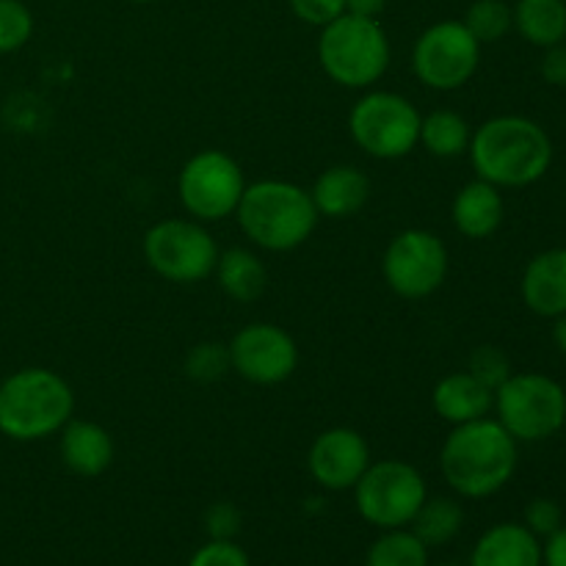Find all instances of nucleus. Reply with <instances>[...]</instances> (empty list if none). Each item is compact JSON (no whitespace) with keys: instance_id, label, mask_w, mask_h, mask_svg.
<instances>
[{"instance_id":"1","label":"nucleus","mask_w":566,"mask_h":566,"mask_svg":"<svg viewBox=\"0 0 566 566\" xmlns=\"http://www.w3.org/2000/svg\"><path fill=\"white\" fill-rule=\"evenodd\" d=\"M468 155L481 180L497 188H525L551 171L553 142L539 122L503 114L473 130Z\"/></svg>"},{"instance_id":"2","label":"nucleus","mask_w":566,"mask_h":566,"mask_svg":"<svg viewBox=\"0 0 566 566\" xmlns=\"http://www.w3.org/2000/svg\"><path fill=\"white\" fill-rule=\"evenodd\" d=\"M517 446L492 418L453 426L440 451L442 479L459 497H492L517 473Z\"/></svg>"},{"instance_id":"3","label":"nucleus","mask_w":566,"mask_h":566,"mask_svg":"<svg viewBox=\"0 0 566 566\" xmlns=\"http://www.w3.org/2000/svg\"><path fill=\"white\" fill-rule=\"evenodd\" d=\"M243 235L265 252H293L318 227V210L307 188L291 180L247 182L235 210Z\"/></svg>"},{"instance_id":"4","label":"nucleus","mask_w":566,"mask_h":566,"mask_svg":"<svg viewBox=\"0 0 566 566\" xmlns=\"http://www.w3.org/2000/svg\"><path fill=\"white\" fill-rule=\"evenodd\" d=\"M75 415L70 381L50 368H22L0 381V434L36 442L59 434Z\"/></svg>"},{"instance_id":"5","label":"nucleus","mask_w":566,"mask_h":566,"mask_svg":"<svg viewBox=\"0 0 566 566\" xmlns=\"http://www.w3.org/2000/svg\"><path fill=\"white\" fill-rule=\"evenodd\" d=\"M318 61L343 88H370L390 66V39L374 17L340 14L321 28Z\"/></svg>"},{"instance_id":"6","label":"nucleus","mask_w":566,"mask_h":566,"mask_svg":"<svg viewBox=\"0 0 566 566\" xmlns=\"http://www.w3.org/2000/svg\"><path fill=\"white\" fill-rule=\"evenodd\" d=\"M420 119L423 114L415 108L412 99L376 88V92L363 94L352 105L348 133H352L354 144L370 158L398 160L407 158L418 147Z\"/></svg>"},{"instance_id":"7","label":"nucleus","mask_w":566,"mask_h":566,"mask_svg":"<svg viewBox=\"0 0 566 566\" xmlns=\"http://www.w3.org/2000/svg\"><path fill=\"white\" fill-rule=\"evenodd\" d=\"M426 497L429 486L423 473L403 459L370 462L363 479L354 484L359 517L379 531L409 528Z\"/></svg>"},{"instance_id":"8","label":"nucleus","mask_w":566,"mask_h":566,"mask_svg":"<svg viewBox=\"0 0 566 566\" xmlns=\"http://www.w3.org/2000/svg\"><path fill=\"white\" fill-rule=\"evenodd\" d=\"M492 409L517 442L551 440L566 423V390L545 374H512L495 390Z\"/></svg>"},{"instance_id":"9","label":"nucleus","mask_w":566,"mask_h":566,"mask_svg":"<svg viewBox=\"0 0 566 566\" xmlns=\"http://www.w3.org/2000/svg\"><path fill=\"white\" fill-rule=\"evenodd\" d=\"M144 260L149 269L175 285H193L213 274L219 247L197 219H164L144 232Z\"/></svg>"},{"instance_id":"10","label":"nucleus","mask_w":566,"mask_h":566,"mask_svg":"<svg viewBox=\"0 0 566 566\" xmlns=\"http://www.w3.org/2000/svg\"><path fill=\"white\" fill-rule=\"evenodd\" d=\"M247 191L241 164L224 149H202L182 164L177 175V193L191 219L224 221L235 216Z\"/></svg>"},{"instance_id":"11","label":"nucleus","mask_w":566,"mask_h":566,"mask_svg":"<svg viewBox=\"0 0 566 566\" xmlns=\"http://www.w3.org/2000/svg\"><path fill=\"white\" fill-rule=\"evenodd\" d=\"M481 44L462 20H442L426 28L412 48V72L426 88L457 92L479 72Z\"/></svg>"},{"instance_id":"12","label":"nucleus","mask_w":566,"mask_h":566,"mask_svg":"<svg viewBox=\"0 0 566 566\" xmlns=\"http://www.w3.org/2000/svg\"><path fill=\"white\" fill-rule=\"evenodd\" d=\"M381 276L401 298H429L448 276V247L431 230H403L381 254Z\"/></svg>"},{"instance_id":"13","label":"nucleus","mask_w":566,"mask_h":566,"mask_svg":"<svg viewBox=\"0 0 566 566\" xmlns=\"http://www.w3.org/2000/svg\"><path fill=\"white\" fill-rule=\"evenodd\" d=\"M227 348H230L232 370L249 385H282L298 368V346L291 332L269 321H254L238 329Z\"/></svg>"},{"instance_id":"14","label":"nucleus","mask_w":566,"mask_h":566,"mask_svg":"<svg viewBox=\"0 0 566 566\" xmlns=\"http://www.w3.org/2000/svg\"><path fill=\"white\" fill-rule=\"evenodd\" d=\"M370 464L368 440L357 429L335 426L321 431L307 453V470L318 486L326 492L354 490Z\"/></svg>"},{"instance_id":"15","label":"nucleus","mask_w":566,"mask_h":566,"mask_svg":"<svg viewBox=\"0 0 566 566\" xmlns=\"http://www.w3.org/2000/svg\"><path fill=\"white\" fill-rule=\"evenodd\" d=\"M525 307L539 318H558L566 313V249H545L528 260L520 280Z\"/></svg>"},{"instance_id":"16","label":"nucleus","mask_w":566,"mask_h":566,"mask_svg":"<svg viewBox=\"0 0 566 566\" xmlns=\"http://www.w3.org/2000/svg\"><path fill=\"white\" fill-rule=\"evenodd\" d=\"M59 434L61 462L70 473L81 475V479H97L114 464V437L108 434L105 426L94 423V420L72 418Z\"/></svg>"},{"instance_id":"17","label":"nucleus","mask_w":566,"mask_h":566,"mask_svg":"<svg viewBox=\"0 0 566 566\" xmlns=\"http://www.w3.org/2000/svg\"><path fill=\"white\" fill-rule=\"evenodd\" d=\"M315 210L326 219H352L368 205L370 199V180L363 169L348 164L329 166L315 177L310 188Z\"/></svg>"},{"instance_id":"18","label":"nucleus","mask_w":566,"mask_h":566,"mask_svg":"<svg viewBox=\"0 0 566 566\" xmlns=\"http://www.w3.org/2000/svg\"><path fill=\"white\" fill-rule=\"evenodd\" d=\"M503 216H506V202H503L501 188L481 177L459 188L453 197V227L470 241H484V238L495 235L503 224Z\"/></svg>"},{"instance_id":"19","label":"nucleus","mask_w":566,"mask_h":566,"mask_svg":"<svg viewBox=\"0 0 566 566\" xmlns=\"http://www.w3.org/2000/svg\"><path fill=\"white\" fill-rule=\"evenodd\" d=\"M431 407L451 426L473 423V420L490 418L492 407H495V392L481 385L468 370H457L437 381L431 390Z\"/></svg>"},{"instance_id":"20","label":"nucleus","mask_w":566,"mask_h":566,"mask_svg":"<svg viewBox=\"0 0 566 566\" xmlns=\"http://www.w3.org/2000/svg\"><path fill=\"white\" fill-rule=\"evenodd\" d=\"M468 566H542L539 536L520 523L492 525L475 542Z\"/></svg>"},{"instance_id":"21","label":"nucleus","mask_w":566,"mask_h":566,"mask_svg":"<svg viewBox=\"0 0 566 566\" xmlns=\"http://www.w3.org/2000/svg\"><path fill=\"white\" fill-rule=\"evenodd\" d=\"M213 274L219 287L224 291V296H230L238 304L258 302L265 293V285H269V271H265V263L260 260V254L243 247H232L227 252H219Z\"/></svg>"},{"instance_id":"22","label":"nucleus","mask_w":566,"mask_h":566,"mask_svg":"<svg viewBox=\"0 0 566 566\" xmlns=\"http://www.w3.org/2000/svg\"><path fill=\"white\" fill-rule=\"evenodd\" d=\"M514 28L534 48L566 42V0H517Z\"/></svg>"},{"instance_id":"23","label":"nucleus","mask_w":566,"mask_h":566,"mask_svg":"<svg viewBox=\"0 0 566 566\" xmlns=\"http://www.w3.org/2000/svg\"><path fill=\"white\" fill-rule=\"evenodd\" d=\"M470 138H473L470 122L457 111L440 108L420 119L418 144L434 158L451 160L459 158V155H468Z\"/></svg>"},{"instance_id":"24","label":"nucleus","mask_w":566,"mask_h":566,"mask_svg":"<svg viewBox=\"0 0 566 566\" xmlns=\"http://www.w3.org/2000/svg\"><path fill=\"white\" fill-rule=\"evenodd\" d=\"M464 525V512L453 497H426L420 512L409 523V531L423 542L426 547H442L459 536Z\"/></svg>"},{"instance_id":"25","label":"nucleus","mask_w":566,"mask_h":566,"mask_svg":"<svg viewBox=\"0 0 566 566\" xmlns=\"http://www.w3.org/2000/svg\"><path fill=\"white\" fill-rule=\"evenodd\" d=\"M365 566H429V547L409 528L381 531L365 553Z\"/></svg>"},{"instance_id":"26","label":"nucleus","mask_w":566,"mask_h":566,"mask_svg":"<svg viewBox=\"0 0 566 566\" xmlns=\"http://www.w3.org/2000/svg\"><path fill=\"white\" fill-rule=\"evenodd\" d=\"M464 28L473 33L475 42L495 44L514 28V11L506 0H473L464 14Z\"/></svg>"},{"instance_id":"27","label":"nucleus","mask_w":566,"mask_h":566,"mask_svg":"<svg viewBox=\"0 0 566 566\" xmlns=\"http://www.w3.org/2000/svg\"><path fill=\"white\" fill-rule=\"evenodd\" d=\"M182 370H186L188 379L199 381V385H213V381H221L232 370L230 348H227L224 343H213V340L197 343L193 348H188Z\"/></svg>"},{"instance_id":"28","label":"nucleus","mask_w":566,"mask_h":566,"mask_svg":"<svg viewBox=\"0 0 566 566\" xmlns=\"http://www.w3.org/2000/svg\"><path fill=\"white\" fill-rule=\"evenodd\" d=\"M33 36V14L22 0H0V53H17Z\"/></svg>"},{"instance_id":"29","label":"nucleus","mask_w":566,"mask_h":566,"mask_svg":"<svg viewBox=\"0 0 566 566\" xmlns=\"http://www.w3.org/2000/svg\"><path fill=\"white\" fill-rule=\"evenodd\" d=\"M468 374L475 376L481 385H486L492 392H495L497 387L514 374V370H512V359H509V354L503 352V348L479 346L473 348V354H470Z\"/></svg>"},{"instance_id":"30","label":"nucleus","mask_w":566,"mask_h":566,"mask_svg":"<svg viewBox=\"0 0 566 566\" xmlns=\"http://www.w3.org/2000/svg\"><path fill=\"white\" fill-rule=\"evenodd\" d=\"M188 566H252V562L235 539H208L193 551Z\"/></svg>"},{"instance_id":"31","label":"nucleus","mask_w":566,"mask_h":566,"mask_svg":"<svg viewBox=\"0 0 566 566\" xmlns=\"http://www.w3.org/2000/svg\"><path fill=\"white\" fill-rule=\"evenodd\" d=\"M525 528L534 536H551L553 531H558L564 525V512L556 501L551 497H534V501L525 506Z\"/></svg>"},{"instance_id":"32","label":"nucleus","mask_w":566,"mask_h":566,"mask_svg":"<svg viewBox=\"0 0 566 566\" xmlns=\"http://www.w3.org/2000/svg\"><path fill=\"white\" fill-rule=\"evenodd\" d=\"M296 20L307 22L313 28H324L346 14V0H287Z\"/></svg>"},{"instance_id":"33","label":"nucleus","mask_w":566,"mask_h":566,"mask_svg":"<svg viewBox=\"0 0 566 566\" xmlns=\"http://www.w3.org/2000/svg\"><path fill=\"white\" fill-rule=\"evenodd\" d=\"M205 531H208L210 539H235L238 531H241V512H238V506L227 501L208 506V512H205Z\"/></svg>"},{"instance_id":"34","label":"nucleus","mask_w":566,"mask_h":566,"mask_svg":"<svg viewBox=\"0 0 566 566\" xmlns=\"http://www.w3.org/2000/svg\"><path fill=\"white\" fill-rule=\"evenodd\" d=\"M539 72L551 86H558V88L566 86V42L553 44V48L545 50Z\"/></svg>"},{"instance_id":"35","label":"nucleus","mask_w":566,"mask_h":566,"mask_svg":"<svg viewBox=\"0 0 566 566\" xmlns=\"http://www.w3.org/2000/svg\"><path fill=\"white\" fill-rule=\"evenodd\" d=\"M542 566H566V525L553 531L542 545Z\"/></svg>"},{"instance_id":"36","label":"nucleus","mask_w":566,"mask_h":566,"mask_svg":"<svg viewBox=\"0 0 566 566\" xmlns=\"http://www.w3.org/2000/svg\"><path fill=\"white\" fill-rule=\"evenodd\" d=\"M385 9L387 0H346V11L357 17H374V20H379V14Z\"/></svg>"},{"instance_id":"37","label":"nucleus","mask_w":566,"mask_h":566,"mask_svg":"<svg viewBox=\"0 0 566 566\" xmlns=\"http://www.w3.org/2000/svg\"><path fill=\"white\" fill-rule=\"evenodd\" d=\"M556 324H553V343H556L558 352L566 357V313L558 315V318H553Z\"/></svg>"},{"instance_id":"38","label":"nucleus","mask_w":566,"mask_h":566,"mask_svg":"<svg viewBox=\"0 0 566 566\" xmlns=\"http://www.w3.org/2000/svg\"><path fill=\"white\" fill-rule=\"evenodd\" d=\"M127 3H155V0H127Z\"/></svg>"},{"instance_id":"39","label":"nucleus","mask_w":566,"mask_h":566,"mask_svg":"<svg viewBox=\"0 0 566 566\" xmlns=\"http://www.w3.org/2000/svg\"><path fill=\"white\" fill-rule=\"evenodd\" d=\"M440 566H468V564H440Z\"/></svg>"}]
</instances>
